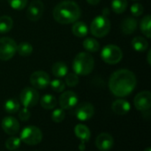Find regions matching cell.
I'll list each match as a JSON object with an SVG mask.
<instances>
[{
	"mask_svg": "<svg viewBox=\"0 0 151 151\" xmlns=\"http://www.w3.org/2000/svg\"><path fill=\"white\" fill-rule=\"evenodd\" d=\"M137 84L135 75L129 69H119L109 79V88L113 95L126 97L133 93Z\"/></svg>",
	"mask_w": 151,
	"mask_h": 151,
	"instance_id": "6da1fadb",
	"label": "cell"
},
{
	"mask_svg": "<svg viewBox=\"0 0 151 151\" xmlns=\"http://www.w3.org/2000/svg\"><path fill=\"white\" fill-rule=\"evenodd\" d=\"M81 11L78 4L67 0L58 4L53 10L54 20L60 24H71L81 17Z\"/></svg>",
	"mask_w": 151,
	"mask_h": 151,
	"instance_id": "7a4b0ae2",
	"label": "cell"
},
{
	"mask_svg": "<svg viewBox=\"0 0 151 151\" xmlns=\"http://www.w3.org/2000/svg\"><path fill=\"white\" fill-rule=\"evenodd\" d=\"M95 67V61L91 54L86 52L79 53L73 61V69L78 76L89 75Z\"/></svg>",
	"mask_w": 151,
	"mask_h": 151,
	"instance_id": "3957f363",
	"label": "cell"
},
{
	"mask_svg": "<svg viewBox=\"0 0 151 151\" xmlns=\"http://www.w3.org/2000/svg\"><path fill=\"white\" fill-rule=\"evenodd\" d=\"M111 29V21L108 16L104 14L96 16L90 24V32L96 37L105 36Z\"/></svg>",
	"mask_w": 151,
	"mask_h": 151,
	"instance_id": "277c9868",
	"label": "cell"
},
{
	"mask_svg": "<svg viewBox=\"0 0 151 151\" xmlns=\"http://www.w3.org/2000/svg\"><path fill=\"white\" fill-rule=\"evenodd\" d=\"M102 60L110 65L119 63L123 58V53L121 49L115 44H107L101 51Z\"/></svg>",
	"mask_w": 151,
	"mask_h": 151,
	"instance_id": "5b68a950",
	"label": "cell"
},
{
	"mask_svg": "<svg viewBox=\"0 0 151 151\" xmlns=\"http://www.w3.org/2000/svg\"><path fill=\"white\" fill-rule=\"evenodd\" d=\"M19 139L27 145H37L42 140V133L38 127L29 125L21 131Z\"/></svg>",
	"mask_w": 151,
	"mask_h": 151,
	"instance_id": "8992f818",
	"label": "cell"
},
{
	"mask_svg": "<svg viewBox=\"0 0 151 151\" xmlns=\"http://www.w3.org/2000/svg\"><path fill=\"white\" fill-rule=\"evenodd\" d=\"M17 53V44L10 37L0 38V60L9 61Z\"/></svg>",
	"mask_w": 151,
	"mask_h": 151,
	"instance_id": "52a82bcc",
	"label": "cell"
},
{
	"mask_svg": "<svg viewBox=\"0 0 151 151\" xmlns=\"http://www.w3.org/2000/svg\"><path fill=\"white\" fill-rule=\"evenodd\" d=\"M39 93L37 90L34 87H25L19 95L20 102L25 108H32L35 107L39 101Z\"/></svg>",
	"mask_w": 151,
	"mask_h": 151,
	"instance_id": "ba28073f",
	"label": "cell"
},
{
	"mask_svg": "<svg viewBox=\"0 0 151 151\" xmlns=\"http://www.w3.org/2000/svg\"><path fill=\"white\" fill-rule=\"evenodd\" d=\"M50 76L42 70L35 71L30 76V83L32 86L35 89H45L50 85Z\"/></svg>",
	"mask_w": 151,
	"mask_h": 151,
	"instance_id": "9c48e42d",
	"label": "cell"
},
{
	"mask_svg": "<svg viewBox=\"0 0 151 151\" xmlns=\"http://www.w3.org/2000/svg\"><path fill=\"white\" fill-rule=\"evenodd\" d=\"M95 114V108L90 102H81L77 106L74 115L80 121H88Z\"/></svg>",
	"mask_w": 151,
	"mask_h": 151,
	"instance_id": "30bf717a",
	"label": "cell"
},
{
	"mask_svg": "<svg viewBox=\"0 0 151 151\" xmlns=\"http://www.w3.org/2000/svg\"><path fill=\"white\" fill-rule=\"evenodd\" d=\"M44 12V5L41 0H34L27 9V17L31 21H36L41 19Z\"/></svg>",
	"mask_w": 151,
	"mask_h": 151,
	"instance_id": "8fae6325",
	"label": "cell"
},
{
	"mask_svg": "<svg viewBox=\"0 0 151 151\" xmlns=\"http://www.w3.org/2000/svg\"><path fill=\"white\" fill-rule=\"evenodd\" d=\"M136 109L140 111L150 110L151 107V93L149 91H142L136 94L134 100Z\"/></svg>",
	"mask_w": 151,
	"mask_h": 151,
	"instance_id": "7c38bea8",
	"label": "cell"
},
{
	"mask_svg": "<svg viewBox=\"0 0 151 151\" xmlns=\"http://www.w3.org/2000/svg\"><path fill=\"white\" fill-rule=\"evenodd\" d=\"M59 97V105L63 109H71L78 103V95L73 91L62 92Z\"/></svg>",
	"mask_w": 151,
	"mask_h": 151,
	"instance_id": "4fadbf2b",
	"label": "cell"
},
{
	"mask_svg": "<svg viewBox=\"0 0 151 151\" xmlns=\"http://www.w3.org/2000/svg\"><path fill=\"white\" fill-rule=\"evenodd\" d=\"M2 129L4 131V133L8 135H15L19 131V124L18 120L13 117H5L3 118L1 122Z\"/></svg>",
	"mask_w": 151,
	"mask_h": 151,
	"instance_id": "5bb4252c",
	"label": "cell"
},
{
	"mask_svg": "<svg viewBox=\"0 0 151 151\" xmlns=\"http://www.w3.org/2000/svg\"><path fill=\"white\" fill-rule=\"evenodd\" d=\"M74 133H75L76 137L81 142L79 146L80 150H85V143L88 142L91 137V133H90L89 128L88 126H86L85 125L79 124L74 127Z\"/></svg>",
	"mask_w": 151,
	"mask_h": 151,
	"instance_id": "9a60e30c",
	"label": "cell"
},
{
	"mask_svg": "<svg viewBox=\"0 0 151 151\" xmlns=\"http://www.w3.org/2000/svg\"><path fill=\"white\" fill-rule=\"evenodd\" d=\"M96 146L99 150L109 151L114 146V139L111 134L102 133L96 139Z\"/></svg>",
	"mask_w": 151,
	"mask_h": 151,
	"instance_id": "2e32d148",
	"label": "cell"
},
{
	"mask_svg": "<svg viewBox=\"0 0 151 151\" xmlns=\"http://www.w3.org/2000/svg\"><path fill=\"white\" fill-rule=\"evenodd\" d=\"M111 109L115 114L119 116H124L130 111L131 105L127 101L123 99H119L113 101L111 105Z\"/></svg>",
	"mask_w": 151,
	"mask_h": 151,
	"instance_id": "e0dca14e",
	"label": "cell"
},
{
	"mask_svg": "<svg viewBox=\"0 0 151 151\" xmlns=\"http://www.w3.org/2000/svg\"><path fill=\"white\" fill-rule=\"evenodd\" d=\"M137 26H138V21L134 18L127 17L121 23V30L124 34L130 35L136 30Z\"/></svg>",
	"mask_w": 151,
	"mask_h": 151,
	"instance_id": "ac0fdd59",
	"label": "cell"
},
{
	"mask_svg": "<svg viewBox=\"0 0 151 151\" xmlns=\"http://www.w3.org/2000/svg\"><path fill=\"white\" fill-rule=\"evenodd\" d=\"M72 32L77 37H85L88 33V28L84 21L76 20L72 27Z\"/></svg>",
	"mask_w": 151,
	"mask_h": 151,
	"instance_id": "d6986e66",
	"label": "cell"
},
{
	"mask_svg": "<svg viewBox=\"0 0 151 151\" xmlns=\"http://www.w3.org/2000/svg\"><path fill=\"white\" fill-rule=\"evenodd\" d=\"M131 44H132V46L134 49V51L139 52V53L145 52L149 47V43H148L147 39L141 36L134 37Z\"/></svg>",
	"mask_w": 151,
	"mask_h": 151,
	"instance_id": "ffe728a7",
	"label": "cell"
},
{
	"mask_svg": "<svg viewBox=\"0 0 151 151\" xmlns=\"http://www.w3.org/2000/svg\"><path fill=\"white\" fill-rule=\"evenodd\" d=\"M51 72L56 77H65V76L68 73V67L65 62L58 61L52 65Z\"/></svg>",
	"mask_w": 151,
	"mask_h": 151,
	"instance_id": "44dd1931",
	"label": "cell"
},
{
	"mask_svg": "<svg viewBox=\"0 0 151 151\" xmlns=\"http://www.w3.org/2000/svg\"><path fill=\"white\" fill-rule=\"evenodd\" d=\"M40 103H41V106L44 109H53L56 108V106L58 104V101L53 95L45 94L42 97Z\"/></svg>",
	"mask_w": 151,
	"mask_h": 151,
	"instance_id": "7402d4cb",
	"label": "cell"
},
{
	"mask_svg": "<svg viewBox=\"0 0 151 151\" xmlns=\"http://www.w3.org/2000/svg\"><path fill=\"white\" fill-rule=\"evenodd\" d=\"M83 47L86 51L88 53H96L100 49V44L98 41L93 37H87L84 39L83 43Z\"/></svg>",
	"mask_w": 151,
	"mask_h": 151,
	"instance_id": "603a6c76",
	"label": "cell"
},
{
	"mask_svg": "<svg viewBox=\"0 0 151 151\" xmlns=\"http://www.w3.org/2000/svg\"><path fill=\"white\" fill-rule=\"evenodd\" d=\"M151 17L150 14L144 16L140 23V28L142 34L148 38L151 37Z\"/></svg>",
	"mask_w": 151,
	"mask_h": 151,
	"instance_id": "cb8c5ba5",
	"label": "cell"
},
{
	"mask_svg": "<svg viewBox=\"0 0 151 151\" xmlns=\"http://www.w3.org/2000/svg\"><path fill=\"white\" fill-rule=\"evenodd\" d=\"M13 26L12 19L10 16L3 15L0 17V33L4 34L9 32Z\"/></svg>",
	"mask_w": 151,
	"mask_h": 151,
	"instance_id": "d4e9b609",
	"label": "cell"
},
{
	"mask_svg": "<svg viewBox=\"0 0 151 151\" xmlns=\"http://www.w3.org/2000/svg\"><path fill=\"white\" fill-rule=\"evenodd\" d=\"M20 104L16 99H9L4 102V109L9 114H15L19 110Z\"/></svg>",
	"mask_w": 151,
	"mask_h": 151,
	"instance_id": "484cf974",
	"label": "cell"
},
{
	"mask_svg": "<svg viewBox=\"0 0 151 151\" xmlns=\"http://www.w3.org/2000/svg\"><path fill=\"white\" fill-rule=\"evenodd\" d=\"M17 53L22 57L29 56L33 53V46L28 42H21L17 44Z\"/></svg>",
	"mask_w": 151,
	"mask_h": 151,
	"instance_id": "4316f807",
	"label": "cell"
},
{
	"mask_svg": "<svg viewBox=\"0 0 151 151\" xmlns=\"http://www.w3.org/2000/svg\"><path fill=\"white\" fill-rule=\"evenodd\" d=\"M127 0H112L111 2V9L115 13L118 14L124 12L127 10Z\"/></svg>",
	"mask_w": 151,
	"mask_h": 151,
	"instance_id": "83f0119b",
	"label": "cell"
},
{
	"mask_svg": "<svg viewBox=\"0 0 151 151\" xmlns=\"http://www.w3.org/2000/svg\"><path fill=\"white\" fill-rule=\"evenodd\" d=\"M79 77L77 74L73 73H67L65 76V84L69 87H75L79 84Z\"/></svg>",
	"mask_w": 151,
	"mask_h": 151,
	"instance_id": "f1b7e54d",
	"label": "cell"
},
{
	"mask_svg": "<svg viewBox=\"0 0 151 151\" xmlns=\"http://www.w3.org/2000/svg\"><path fill=\"white\" fill-rule=\"evenodd\" d=\"M21 144V140L18 137H10L5 142V147L8 150H15L18 148H19Z\"/></svg>",
	"mask_w": 151,
	"mask_h": 151,
	"instance_id": "f546056e",
	"label": "cell"
},
{
	"mask_svg": "<svg viewBox=\"0 0 151 151\" xmlns=\"http://www.w3.org/2000/svg\"><path fill=\"white\" fill-rule=\"evenodd\" d=\"M50 85L51 89L56 93H62L65 91V82H63L61 79H58V78H56V79H53L52 81H50Z\"/></svg>",
	"mask_w": 151,
	"mask_h": 151,
	"instance_id": "4dcf8cb0",
	"label": "cell"
},
{
	"mask_svg": "<svg viewBox=\"0 0 151 151\" xmlns=\"http://www.w3.org/2000/svg\"><path fill=\"white\" fill-rule=\"evenodd\" d=\"M65 117V109H56L51 114V119L55 123H60L62 122Z\"/></svg>",
	"mask_w": 151,
	"mask_h": 151,
	"instance_id": "1f68e13d",
	"label": "cell"
},
{
	"mask_svg": "<svg viewBox=\"0 0 151 151\" xmlns=\"http://www.w3.org/2000/svg\"><path fill=\"white\" fill-rule=\"evenodd\" d=\"M9 5L13 9L17 11L23 10L27 4V0H7Z\"/></svg>",
	"mask_w": 151,
	"mask_h": 151,
	"instance_id": "d6a6232c",
	"label": "cell"
},
{
	"mask_svg": "<svg viewBox=\"0 0 151 151\" xmlns=\"http://www.w3.org/2000/svg\"><path fill=\"white\" fill-rule=\"evenodd\" d=\"M130 11H131V13L132 15L135 16V17H138V16H141L142 13H143V6L142 4L140 3H134L131 5V8H130Z\"/></svg>",
	"mask_w": 151,
	"mask_h": 151,
	"instance_id": "836d02e7",
	"label": "cell"
},
{
	"mask_svg": "<svg viewBox=\"0 0 151 151\" xmlns=\"http://www.w3.org/2000/svg\"><path fill=\"white\" fill-rule=\"evenodd\" d=\"M30 117H31V113H30L28 108L24 107L22 109H20L19 111V118L21 121H27V120H29Z\"/></svg>",
	"mask_w": 151,
	"mask_h": 151,
	"instance_id": "e575fe53",
	"label": "cell"
},
{
	"mask_svg": "<svg viewBox=\"0 0 151 151\" xmlns=\"http://www.w3.org/2000/svg\"><path fill=\"white\" fill-rule=\"evenodd\" d=\"M89 4H91V5H96V4H98L99 3H100V1L101 0H86Z\"/></svg>",
	"mask_w": 151,
	"mask_h": 151,
	"instance_id": "d590c367",
	"label": "cell"
},
{
	"mask_svg": "<svg viewBox=\"0 0 151 151\" xmlns=\"http://www.w3.org/2000/svg\"><path fill=\"white\" fill-rule=\"evenodd\" d=\"M102 14H104V15H105V16H108V15L110 14V10H109V8H107V7L104 8L103 13H102Z\"/></svg>",
	"mask_w": 151,
	"mask_h": 151,
	"instance_id": "8d00e7d4",
	"label": "cell"
},
{
	"mask_svg": "<svg viewBox=\"0 0 151 151\" xmlns=\"http://www.w3.org/2000/svg\"><path fill=\"white\" fill-rule=\"evenodd\" d=\"M150 54H151V52L150 50L149 51V53H148V56H147V59H148V63L150 65L151 64V61H150Z\"/></svg>",
	"mask_w": 151,
	"mask_h": 151,
	"instance_id": "74e56055",
	"label": "cell"
},
{
	"mask_svg": "<svg viewBox=\"0 0 151 151\" xmlns=\"http://www.w3.org/2000/svg\"><path fill=\"white\" fill-rule=\"evenodd\" d=\"M144 151H151L150 150V147H148V148H147V149H146V150H145Z\"/></svg>",
	"mask_w": 151,
	"mask_h": 151,
	"instance_id": "f35d334b",
	"label": "cell"
},
{
	"mask_svg": "<svg viewBox=\"0 0 151 151\" xmlns=\"http://www.w3.org/2000/svg\"><path fill=\"white\" fill-rule=\"evenodd\" d=\"M133 1H135V0H133Z\"/></svg>",
	"mask_w": 151,
	"mask_h": 151,
	"instance_id": "ab89813d",
	"label": "cell"
},
{
	"mask_svg": "<svg viewBox=\"0 0 151 151\" xmlns=\"http://www.w3.org/2000/svg\"><path fill=\"white\" fill-rule=\"evenodd\" d=\"M35 151H37V150H35Z\"/></svg>",
	"mask_w": 151,
	"mask_h": 151,
	"instance_id": "60d3db41",
	"label": "cell"
}]
</instances>
